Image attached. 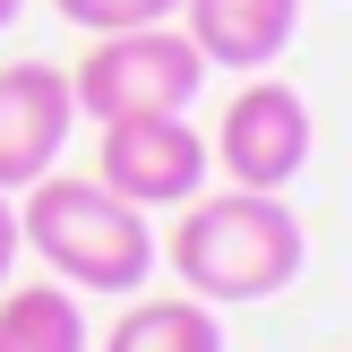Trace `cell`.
I'll list each match as a JSON object with an SVG mask.
<instances>
[{"label":"cell","instance_id":"cell-8","mask_svg":"<svg viewBox=\"0 0 352 352\" xmlns=\"http://www.w3.org/2000/svg\"><path fill=\"white\" fill-rule=\"evenodd\" d=\"M0 344L9 352H86V309L69 284H0Z\"/></svg>","mask_w":352,"mask_h":352},{"label":"cell","instance_id":"cell-1","mask_svg":"<svg viewBox=\"0 0 352 352\" xmlns=\"http://www.w3.org/2000/svg\"><path fill=\"white\" fill-rule=\"evenodd\" d=\"M309 241L301 215L284 206V189H223V198H189V215L172 223V275L198 301H275L292 292Z\"/></svg>","mask_w":352,"mask_h":352},{"label":"cell","instance_id":"cell-9","mask_svg":"<svg viewBox=\"0 0 352 352\" xmlns=\"http://www.w3.org/2000/svg\"><path fill=\"white\" fill-rule=\"evenodd\" d=\"M103 352H223V327L206 301H129Z\"/></svg>","mask_w":352,"mask_h":352},{"label":"cell","instance_id":"cell-11","mask_svg":"<svg viewBox=\"0 0 352 352\" xmlns=\"http://www.w3.org/2000/svg\"><path fill=\"white\" fill-rule=\"evenodd\" d=\"M17 250H26V241H17V206H9V189H0V284H9Z\"/></svg>","mask_w":352,"mask_h":352},{"label":"cell","instance_id":"cell-10","mask_svg":"<svg viewBox=\"0 0 352 352\" xmlns=\"http://www.w3.org/2000/svg\"><path fill=\"white\" fill-rule=\"evenodd\" d=\"M52 9H60L69 26H86V34H120V26H164V17H181V0H52Z\"/></svg>","mask_w":352,"mask_h":352},{"label":"cell","instance_id":"cell-6","mask_svg":"<svg viewBox=\"0 0 352 352\" xmlns=\"http://www.w3.org/2000/svg\"><path fill=\"white\" fill-rule=\"evenodd\" d=\"M78 95H69V69L52 60H9L0 69V189H26L60 164Z\"/></svg>","mask_w":352,"mask_h":352},{"label":"cell","instance_id":"cell-4","mask_svg":"<svg viewBox=\"0 0 352 352\" xmlns=\"http://www.w3.org/2000/svg\"><path fill=\"white\" fill-rule=\"evenodd\" d=\"M309 103L292 95L284 78H258V86H241L232 103H223V129H215V146H206V164H223L232 172V189H284V181H301V164H309Z\"/></svg>","mask_w":352,"mask_h":352},{"label":"cell","instance_id":"cell-5","mask_svg":"<svg viewBox=\"0 0 352 352\" xmlns=\"http://www.w3.org/2000/svg\"><path fill=\"white\" fill-rule=\"evenodd\" d=\"M103 129V189H120L129 206H189L206 181V138L181 112H120L95 120Z\"/></svg>","mask_w":352,"mask_h":352},{"label":"cell","instance_id":"cell-13","mask_svg":"<svg viewBox=\"0 0 352 352\" xmlns=\"http://www.w3.org/2000/svg\"><path fill=\"white\" fill-rule=\"evenodd\" d=\"M0 352H9V344H0Z\"/></svg>","mask_w":352,"mask_h":352},{"label":"cell","instance_id":"cell-3","mask_svg":"<svg viewBox=\"0 0 352 352\" xmlns=\"http://www.w3.org/2000/svg\"><path fill=\"white\" fill-rule=\"evenodd\" d=\"M206 86V52L189 43L181 26H120L95 34L78 69H69V95H78L86 120H120V112H189Z\"/></svg>","mask_w":352,"mask_h":352},{"label":"cell","instance_id":"cell-2","mask_svg":"<svg viewBox=\"0 0 352 352\" xmlns=\"http://www.w3.org/2000/svg\"><path fill=\"white\" fill-rule=\"evenodd\" d=\"M17 241H34V258H43L69 292H138L155 275V258H164L146 206H129L103 181H69V172L26 181Z\"/></svg>","mask_w":352,"mask_h":352},{"label":"cell","instance_id":"cell-12","mask_svg":"<svg viewBox=\"0 0 352 352\" xmlns=\"http://www.w3.org/2000/svg\"><path fill=\"white\" fill-rule=\"evenodd\" d=\"M17 9H26V0H0V26H9V17H17Z\"/></svg>","mask_w":352,"mask_h":352},{"label":"cell","instance_id":"cell-7","mask_svg":"<svg viewBox=\"0 0 352 352\" xmlns=\"http://www.w3.org/2000/svg\"><path fill=\"white\" fill-rule=\"evenodd\" d=\"M292 26H301V0H181V34L206 52V69H267L284 60Z\"/></svg>","mask_w":352,"mask_h":352}]
</instances>
